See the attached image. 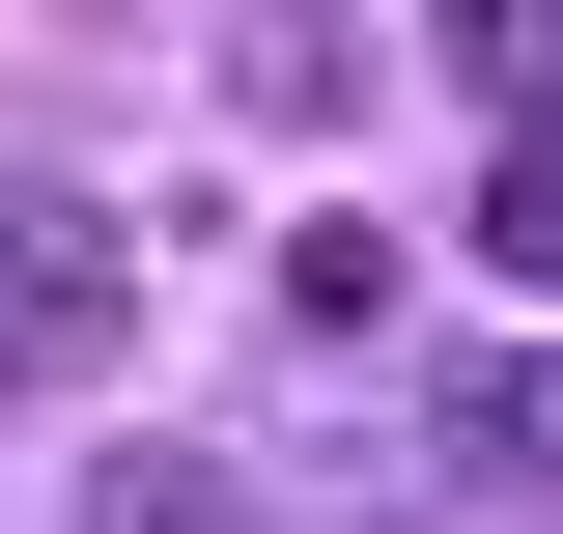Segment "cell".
<instances>
[{
    "instance_id": "obj_1",
    "label": "cell",
    "mask_w": 563,
    "mask_h": 534,
    "mask_svg": "<svg viewBox=\"0 0 563 534\" xmlns=\"http://www.w3.org/2000/svg\"><path fill=\"white\" fill-rule=\"evenodd\" d=\"M113 337H141V225L57 198V169H0V394H85Z\"/></svg>"
},
{
    "instance_id": "obj_2",
    "label": "cell",
    "mask_w": 563,
    "mask_h": 534,
    "mask_svg": "<svg viewBox=\"0 0 563 534\" xmlns=\"http://www.w3.org/2000/svg\"><path fill=\"white\" fill-rule=\"evenodd\" d=\"M451 478H507V507H563V366H479V394H451Z\"/></svg>"
},
{
    "instance_id": "obj_3",
    "label": "cell",
    "mask_w": 563,
    "mask_h": 534,
    "mask_svg": "<svg viewBox=\"0 0 563 534\" xmlns=\"http://www.w3.org/2000/svg\"><path fill=\"white\" fill-rule=\"evenodd\" d=\"M479 254H507V281H563V141H507V169H479Z\"/></svg>"
}]
</instances>
